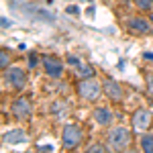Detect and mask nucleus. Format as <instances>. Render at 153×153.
Instances as JSON below:
<instances>
[{
  "mask_svg": "<svg viewBox=\"0 0 153 153\" xmlns=\"http://www.w3.org/2000/svg\"><path fill=\"white\" fill-rule=\"evenodd\" d=\"M102 90H104L102 84L98 82V80H94V76L92 78H82L78 82V94L86 102H96L100 98V94H102Z\"/></svg>",
  "mask_w": 153,
  "mask_h": 153,
  "instance_id": "1",
  "label": "nucleus"
},
{
  "mask_svg": "<svg viewBox=\"0 0 153 153\" xmlns=\"http://www.w3.org/2000/svg\"><path fill=\"white\" fill-rule=\"evenodd\" d=\"M106 141H108V147H110V149L123 151V149H127L131 145V133H129V129H125V127H114V129H110Z\"/></svg>",
  "mask_w": 153,
  "mask_h": 153,
  "instance_id": "2",
  "label": "nucleus"
},
{
  "mask_svg": "<svg viewBox=\"0 0 153 153\" xmlns=\"http://www.w3.org/2000/svg\"><path fill=\"white\" fill-rule=\"evenodd\" d=\"M84 139V133L82 129L78 127V125H65L63 127V133H61V143H63V149H76V147H80V143Z\"/></svg>",
  "mask_w": 153,
  "mask_h": 153,
  "instance_id": "3",
  "label": "nucleus"
},
{
  "mask_svg": "<svg viewBox=\"0 0 153 153\" xmlns=\"http://www.w3.org/2000/svg\"><path fill=\"white\" fill-rule=\"evenodd\" d=\"M4 82L12 86L14 90H23L27 86V71L23 68H8L4 70Z\"/></svg>",
  "mask_w": 153,
  "mask_h": 153,
  "instance_id": "4",
  "label": "nucleus"
},
{
  "mask_svg": "<svg viewBox=\"0 0 153 153\" xmlns=\"http://www.w3.org/2000/svg\"><path fill=\"white\" fill-rule=\"evenodd\" d=\"M131 123H133V129L137 131V133H145V131L153 125V114L147 110V108H139V110L133 112Z\"/></svg>",
  "mask_w": 153,
  "mask_h": 153,
  "instance_id": "5",
  "label": "nucleus"
},
{
  "mask_svg": "<svg viewBox=\"0 0 153 153\" xmlns=\"http://www.w3.org/2000/svg\"><path fill=\"white\" fill-rule=\"evenodd\" d=\"M10 112L16 120H27V118L33 114V104H31L29 98H16V100L12 102Z\"/></svg>",
  "mask_w": 153,
  "mask_h": 153,
  "instance_id": "6",
  "label": "nucleus"
},
{
  "mask_svg": "<svg viewBox=\"0 0 153 153\" xmlns=\"http://www.w3.org/2000/svg\"><path fill=\"white\" fill-rule=\"evenodd\" d=\"M41 63H43V70L49 78H59L63 74V61L57 55H43Z\"/></svg>",
  "mask_w": 153,
  "mask_h": 153,
  "instance_id": "7",
  "label": "nucleus"
},
{
  "mask_svg": "<svg viewBox=\"0 0 153 153\" xmlns=\"http://www.w3.org/2000/svg\"><path fill=\"white\" fill-rule=\"evenodd\" d=\"M102 88H104V94L112 100V102H123V98H125V92H123V86L117 82V80H112V78H106L104 82H102Z\"/></svg>",
  "mask_w": 153,
  "mask_h": 153,
  "instance_id": "8",
  "label": "nucleus"
},
{
  "mask_svg": "<svg viewBox=\"0 0 153 153\" xmlns=\"http://www.w3.org/2000/svg\"><path fill=\"white\" fill-rule=\"evenodd\" d=\"M129 29L133 31V33H139V35H149L151 33V27H149V23L145 21V19H141V16H133V19H129Z\"/></svg>",
  "mask_w": 153,
  "mask_h": 153,
  "instance_id": "9",
  "label": "nucleus"
},
{
  "mask_svg": "<svg viewBox=\"0 0 153 153\" xmlns=\"http://www.w3.org/2000/svg\"><path fill=\"white\" fill-rule=\"evenodd\" d=\"M27 133L23 129H12L8 133H4V137H2V141L8 143V145H19V143H27Z\"/></svg>",
  "mask_w": 153,
  "mask_h": 153,
  "instance_id": "10",
  "label": "nucleus"
},
{
  "mask_svg": "<svg viewBox=\"0 0 153 153\" xmlns=\"http://www.w3.org/2000/svg\"><path fill=\"white\" fill-rule=\"evenodd\" d=\"M94 118H96V123H98L100 127H108V125L112 123V110L106 108V106H98L94 110Z\"/></svg>",
  "mask_w": 153,
  "mask_h": 153,
  "instance_id": "11",
  "label": "nucleus"
},
{
  "mask_svg": "<svg viewBox=\"0 0 153 153\" xmlns=\"http://www.w3.org/2000/svg\"><path fill=\"white\" fill-rule=\"evenodd\" d=\"M141 149L147 153H153V133H147L141 137Z\"/></svg>",
  "mask_w": 153,
  "mask_h": 153,
  "instance_id": "12",
  "label": "nucleus"
},
{
  "mask_svg": "<svg viewBox=\"0 0 153 153\" xmlns=\"http://www.w3.org/2000/svg\"><path fill=\"white\" fill-rule=\"evenodd\" d=\"M78 76L80 78H92L94 76V68L92 65H86V63H80L78 65Z\"/></svg>",
  "mask_w": 153,
  "mask_h": 153,
  "instance_id": "13",
  "label": "nucleus"
},
{
  "mask_svg": "<svg viewBox=\"0 0 153 153\" xmlns=\"http://www.w3.org/2000/svg\"><path fill=\"white\" fill-rule=\"evenodd\" d=\"M8 63H10V55H8L6 49H2V53H0V68H2V71L8 70Z\"/></svg>",
  "mask_w": 153,
  "mask_h": 153,
  "instance_id": "14",
  "label": "nucleus"
},
{
  "mask_svg": "<svg viewBox=\"0 0 153 153\" xmlns=\"http://www.w3.org/2000/svg\"><path fill=\"white\" fill-rule=\"evenodd\" d=\"M135 6H137L139 10H151L153 0H135Z\"/></svg>",
  "mask_w": 153,
  "mask_h": 153,
  "instance_id": "15",
  "label": "nucleus"
},
{
  "mask_svg": "<svg viewBox=\"0 0 153 153\" xmlns=\"http://www.w3.org/2000/svg\"><path fill=\"white\" fill-rule=\"evenodd\" d=\"M88 151H94V153H100V151H108V147L102 145V143H96V145H90Z\"/></svg>",
  "mask_w": 153,
  "mask_h": 153,
  "instance_id": "16",
  "label": "nucleus"
},
{
  "mask_svg": "<svg viewBox=\"0 0 153 153\" xmlns=\"http://www.w3.org/2000/svg\"><path fill=\"white\" fill-rule=\"evenodd\" d=\"M63 110H65V106L61 104V102H53V106H51V112L53 114H61Z\"/></svg>",
  "mask_w": 153,
  "mask_h": 153,
  "instance_id": "17",
  "label": "nucleus"
},
{
  "mask_svg": "<svg viewBox=\"0 0 153 153\" xmlns=\"http://www.w3.org/2000/svg\"><path fill=\"white\" fill-rule=\"evenodd\" d=\"M68 63H70V65H76V68H78V65H80L82 61L76 57V55H68Z\"/></svg>",
  "mask_w": 153,
  "mask_h": 153,
  "instance_id": "18",
  "label": "nucleus"
},
{
  "mask_svg": "<svg viewBox=\"0 0 153 153\" xmlns=\"http://www.w3.org/2000/svg\"><path fill=\"white\" fill-rule=\"evenodd\" d=\"M35 65H37V55L31 53V55H29V68H35Z\"/></svg>",
  "mask_w": 153,
  "mask_h": 153,
  "instance_id": "19",
  "label": "nucleus"
},
{
  "mask_svg": "<svg viewBox=\"0 0 153 153\" xmlns=\"http://www.w3.org/2000/svg\"><path fill=\"white\" fill-rule=\"evenodd\" d=\"M0 21H2V29H6V27H10V21H8V19H6V16H2V19H0Z\"/></svg>",
  "mask_w": 153,
  "mask_h": 153,
  "instance_id": "20",
  "label": "nucleus"
},
{
  "mask_svg": "<svg viewBox=\"0 0 153 153\" xmlns=\"http://www.w3.org/2000/svg\"><path fill=\"white\" fill-rule=\"evenodd\" d=\"M147 86H149V94H153V74L149 76V82H147Z\"/></svg>",
  "mask_w": 153,
  "mask_h": 153,
  "instance_id": "21",
  "label": "nucleus"
},
{
  "mask_svg": "<svg viewBox=\"0 0 153 153\" xmlns=\"http://www.w3.org/2000/svg\"><path fill=\"white\" fill-rule=\"evenodd\" d=\"M151 21H153V14H151Z\"/></svg>",
  "mask_w": 153,
  "mask_h": 153,
  "instance_id": "22",
  "label": "nucleus"
}]
</instances>
